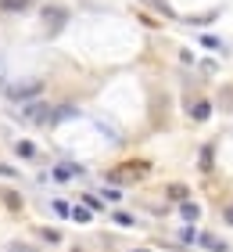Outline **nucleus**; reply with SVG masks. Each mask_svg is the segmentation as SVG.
<instances>
[{
    "label": "nucleus",
    "instance_id": "ddd939ff",
    "mask_svg": "<svg viewBox=\"0 0 233 252\" xmlns=\"http://www.w3.org/2000/svg\"><path fill=\"white\" fill-rule=\"evenodd\" d=\"M169 198H180V202H186V188H183V184H169Z\"/></svg>",
    "mask_w": 233,
    "mask_h": 252
},
{
    "label": "nucleus",
    "instance_id": "aec40b11",
    "mask_svg": "<svg viewBox=\"0 0 233 252\" xmlns=\"http://www.w3.org/2000/svg\"><path fill=\"white\" fill-rule=\"evenodd\" d=\"M54 213H57V216H72V209H68V202H54Z\"/></svg>",
    "mask_w": 233,
    "mask_h": 252
},
{
    "label": "nucleus",
    "instance_id": "20e7f679",
    "mask_svg": "<svg viewBox=\"0 0 233 252\" xmlns=\"http://www.w3.org/2000/svg\"><path fill=\"white\" fill-rule=\"evenodd\" d=\"M26 116H29V123H51V105H32V108H26Z\"/></svg>",
    "mask_w": 233,
    "mask_h": 252
},
{
    "label": "nucleus",
    "instance_id": "5701e85b",
    "mask_svg": "<svg viewBox=\"0 0 233 252\" xmlns=\"http://www.w3.org/2000/svg\"><path fill=\"white\" fill-rule=\"evenodd\" d=\"M133 252H151V249H133Z\"/></svg>",
    "mask_w": 233,
    "mask_h": 252
},
{
    "label": "nucleus",
    "instance_id": "423d86ee",
    "mask_svg": "<svg viewBox=\"0 0 233 252\" xmlns=\"http://www.w3.org/2000/svg\"><path fill=\"white\" fill-rule=\"evenodd\" d=\"M0 198H4V205H7L11 213H18V209H22V194H18V191L4 188V191H0Z\"/></svg>",
    "mask_w": 233,
    "mask_h": 252
},
{
    "label": "nucleus",
    "instance_id": "f8f14e48",
    "mask_svg": "<svg viewBox=\"0 0 233 252\" xmlns=\"http://www.w3.org/2000/svg\"><path fill=\"white\" fill-rule=\"evenodd\" d=\"M0 7H4V11H26L29 0H0Z\"/></svg>",
    "mask_w": 233,
    "mask_h": 252
},
{
    "label": "nucleus",
    "instance_id": "4be33fe9",
    "mask_svg": "<svg viewBox=\"0 0 233 252\" xmlns=\"http://www.w3.org/2000/svg\"><path fill=\"white\" fill-rule=\"evenodd\" d=\"M223 220H226V223H233V205H226V209H223Z\"/></svg>",
    "mask_w": 233,
    "mask_h": 252
},
{
    "label": "nucleus",
    "instance_id": "4468645a",
    "mask_svg": "<svg viewBox=\"0 0 233 252\" xmlns=\"http://www.w3.org/2000/svg\"><path fill=\"white\" fill-rule=\"evenodd\" d=\"M7 252H36V245H29V242H11Z\"/></svg>",
    "mask_w": 233,
    "mask_h": 252
},
{
    "label": "nucleus",
    "instance_id": "6e6552de",
    "mask_svg": "<svg viewBox=\"0 0 233 252\" xmlns=\"http://www.w3.org/2000/svg\"><path fill=\"white\" fill-rule=\"evenodd\" d=\"M76 173H83V166H57L54 169V180H61V184H65V180H72Z\"/></svg>",
    "mask_w": 233,
    "mask_h": 252
},
{
    "label": "nucleus",
    "instance_id": "39448f33",
    "mask_svg": "<svg viewBox=\"0 0 233 252\" xmlns=\"http://www.w3.org/2000/svg\"><path fill=\"white\" fill-rule=\"evenodd\" d=\"M197 242H201L208 252H226V242H223V238H215V234H197Z\"/></svg>",
    "mask_w": 233,
    "mask_h": 252
},
{
    "label": "nucleus",
    "instance_id": "9b49d317",
    "mask_svg": "<svg viewBox=\"0 0 233 252\" xmlns=\"http://www.w3.org/2000/svg\"><path fill=\"white\" fill-rule=\"evenodd\" d=\"M15 152H18V158H36V144L32 141H18Z\"/></svg>",
    "mask_w": 233,
    "mask_h": 252
},
{
    "label": "nucleus",
    "instance_id": "0eeeda50",
    "mask_svg": "<svg viewBox=\"0 0 233 252\" xmlns=\"http://www.w3.org/2000/svg\"><path fill=\"white\" fill-rule=\"evenodd\" d=\"M65 119H76V108L72 105H61V108H51V123H65Z\"/></svg>",
    "mask_w": 233,
    "mask_h": 252
},
{
    "label": "nucleus",
    "instance_id": "f03ea898",
    "mask_svg": "<svg viewBox=\"0 0 233 252\" xmlns=\"http://www.w3.org/2000/svg\"><path fill=\"white\" fill-rule=\"evenodd\" d=\"M144 173H147V162H126L119 169H111L108 180H111V184H126V180H140Z\"/></svg>",
    "mask_w": 233,
    "mask_h": 252
},
{
    "label": "nucleus",
    "instance_id": "f257e3e1",
    "mask_svg": "<svg viewBox=\"0 0 233 252\" xmlns=\"http://www.w3.org/2000/svg\"><path fill=\"white\" fill-rule=\"evenodd\" d=\"M40 22H43L47 36H57V32H65V26H68V7L65 4H43Z\"/></svg>",
    "mask_w": 233,
    "mask_h": 252
},
{
    "label": "nucleus",
    "instance_id": "2eb2a0df",
    "mask_svg": "<svg viewBox=\"0 0 233 252\" xmlns=\"http://www.w3.org/2000/svg\"><path fill=\"white\" fill-rule=\"evenodd\" d=\"M40 234H43V242H51V245H57V242H61V234H57L54 227H43Z\"/></svg>",
    "mask_w": 233,
    "mask_h": 252
},
{
    "label": "nucleus",
    "instance_id": "dca6fc26",
    "mask_svg": "<svg viewBox=\"0 0 233 252\" xmlns=\"http://www.w3.org/2000/svg\"><path fill=\"white\" fill-rule=\"evenodd\" d=\"M201 169H212V144L201 148Z\"/></svg>",
    "mask_w": 233,
    "mask_h": 252
},
{
    "label": "nucleus",
    "instance_id": "b1692460",
    "mask_svg": "<svg viewBox=\"0 0 233 252\" xmlns=\"http://www.w3.org/2000/svg\"><path fill=\"white\" fill-rule=\"evenodd\" d=\"M0 76H4V65H0Z\"/></svg>",
    "mask_w": 233,
    "mask_h": 252
},
{
    "label": "nucleus",
    "instance_id": "a211bd4d",
    "mask_svg": "<svg viewBox=\"0 0 233 252\" xmlns=\"http://www.w3.org/2000/svg\"><path fill=\"white\" fill-rule=\"evenodd\" d=\"M72 220L76 223H90V209H72Z\"/></svg>",
    "mask_w": 233,
    "mask_h": 252
},
{
    "label": "nucleus",
    "instance_id": "f3484780",
    "mask_svg": "<svg viewBox=\"0 0 233 252\" xmlns=\"http://www.w3.org/2000/svg\"><path fill=\"white\" fill-rule=\"evenodd\" d=\"M180 242H186V245L197 242V231H194V227H183V231H180Z\"/></svg>",
    "mask_w": 233,
    "mask_h": 252
},
{
    "label": "nucleus",
    "instance_id": "6ab92c4d",
    "mask_svg": "<svg viewBox=\"0 0 233 252\" xmlns=\"http://www.w3.org/2000/svg\"><path fill=\"white\" fill-rule=\"evenodd\" d=\"M115 223L119 227H133V216L129 213H115Z\"/></svg>",
    "mask_w": 233,
    "mask_h": 252
},
{
    "label": "nucleus",
    "instance_id": "393cba45",
    "mask_svg": "<svg viewBox=\"0 0 233 252\" xmlns=\"http://www.w3.org/2000/svg\"><path fill=\"white\" fill-rule=\"evenodd\" d=\"M72 252H83V249H72Z\"/></svg>",
    "mask_w": 233,
    "mask_h": 252
},
{
    "label": "nucleus",
    "instance_id": "1a4fd4ad",
    "mask_svg": "<svg viewBox=\"0 0 233 252\" xmlns=\"http://www.w3.org/2000/svg\"><path fill=\"white\" fill-rule=\"evenodd\" d=\"M180 216H183L186 223H194L197 216H201V205H194V202H183V205H180Z\"/></svg>",
    "mask_w": 233,
    "mask_h": 252
},
{
    "label": "nucleus",
    "instance_id": "9d476101",
    "mask_svg": "<svg viewBox=\"0 0 233 252\" xmlns=\"http://www.w3.org/2000/svg\"><path fill=\"white\" fill-rule=\"evenodd\" d=\"M190 116H194V119H197V123H205V119H208V116H212V105H208V101H197V105H194V108H190Z\"/></svg>",
    "mask_w": 233,
    "mask_h": 252
},
{
    "label": "nucleus",
    "instance_id": "7ed1b4c3",
    "mask_svg": "<svg viewBox=\"0 0 233 252\" xmlns=\"http://www.w3.org/2000/svg\"><path fill=\"white\" fill-rule=\"evenodd\" d=\"M40 90H43L40 79H26V83H11L7 87V97L11 101H29V97H36Z\"/></svg>",
    "mask_w": 233,
    "mask_h": 252
},
{
    "label": "nucleus",
    "instance_id": "412c9836",
    "mask_svg": "<svg viewBox=\"0 0 233 252\" xmlns=\"http://www.w3.org/2000/svg\"><path fill=\"white\" fill-rule=\"evenodd\" d=\"M0 177H18V173H15L11 166H4V162H0Z\"/></svg>",
    "mask_w": 233,
    "mask_h": 252
}]
</instances>
